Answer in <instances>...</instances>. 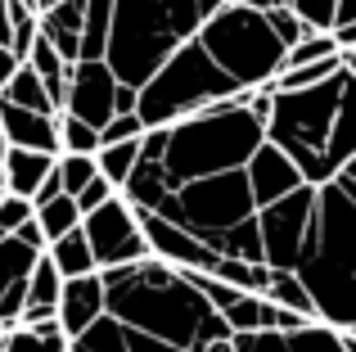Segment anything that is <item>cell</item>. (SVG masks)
<instances>
[{
    "mask_svg": "<svg viewBox=\"0 0 356 352\" xmlns=\"http://www.w3.org/2000/svg\"><path fill=\"white\" fill-rule=\"evenodd\" d=\"M54 172H59V181H63V194H72V199L99 176L95 154H59V159H54Z\"/></svg>",
    "mask_w": 356,
    "mask_h": 352,
    "instance_id": "83f0119b",
    "label": "cell"
},
{
    "mask_svg": "<svg viewBox=\"0 0 356 352\" xmlns=\"http://www.w3.org/2000/svg\"><path fill=\"white\" fill-rule=\"evenodd\" d=\"M298 14V23L307 32H334V18H339V0H284Z\"/></svg>",
    "mask_w": 356,
    "mask_h": 352,
    "instance_id": "4dcf8cb0",
    "label": "cell"
},
{
    "mask_svg": "<svg viewBox=\"0 0 356 352\" xmlns=\"http://www.w3.org/2000/svg\"><path fill=\"white\" fill-rule=\"evenodd\" d=\"M226 0H113L104 63L122 86L140 90L185 41L199 36Z\"/></svg>",
    "mask_w": 356,
    "mask_h": 352,
    "instance_id": "7a4b0ae2",
    "label": "cell"
},
{
    "mask_svg": "<svg viewBox=\"0 0 356 352\" xmlns=\"http://www.w3.org/2000/svg\"><path fill=\"white\" fill-rule=\"evenodd\" d=\"M208 275L235 285L239 294H266V285H270V266L266 262H243V257H217V266Z\"/></svg>",
    "mask_w": 356,
    "mask_h": 352,
    "instance_id": "cb8c5ba5",
    "label": "cell"
},
{
    "mask_svg": "<svg viewBox=\"0 0 356 352\" xmlns=\"http://www.w3.org/2000/svg\"><path fill=\"white\" fill-rule=\"evenodd\" d=\"M59 154H99V131L72 113H59Z\"/></svg>",
    "mask_w": 356,
    "mask_h": 352,
    "instance_id": "f546056e",
    "label": "cell"
},
{
    "mask_svg": "<svg viewBox=\"0 0 356 352\" xmlns=\"http://www.w3.org/2000/svg\"><path fill=\"white\" fill-rule=\"evenodd\" d=\"M339 50V41H334V32H307L298 45H289L284 50V68H302V63H321V59H334Z\"/></svg>",
    "mask_w": 356,
    "mask_h": 352,
    "instance_id": "f1b7e54d",
    "label": "cell"
},
{
    "mask_svg": "<svg viewBox=\"0 0 356 352\" xmlns=\"http://www.w3.org/2000/svg\"><path fill=\"white\" fill-rule=\"evenodd\" d=\"M298 185H307L302 172H298V163L289 159L280 145L261 141L257 154L248 159V190H252V203H257V208H266V203H275V199H284V194H293Z\"/></svg>",
    "mask_w": 356,
    "mask_h": 352,
    "instance_id": "4fadbf2b",
    "label": "cell"
},
{
    "mask_svg": "<svg viewBox=\"0 0 356 352\" xmlns=\"http://www.w3.org/2000/svg\"><path fill=\"white\" fill-rule=\"evenodd\" d=\"M81 230H86V244L95 253L99 271H113V266H131L140 257H149V239L140 230V217L122 194H113L108 203H99L95 212L81 217Z\"/></svg>",
    "mask_w": 356,
    "mask_h": 352,
    "instance_id": "9c48e42d",
    "label": "cell"
},
{
    "mask_svg": "<svg viewBox=\"0 0 356 352\" xmlns=\"http://www.w3.org/2000/svg\"><path fill=\"white\" fill-rule=\"evenodd\" d=\"M36 5H41V9H50V5H54V0H36Z\"/></svg>",
    "mask_w": 356,
    "mask_h": 352,
    "instance_id": "b9f144b4",
    "label": "cell"
},
{
    "mask_svg": "<svg viewBox=\"0 0 356 352\" xmlns=\"http://www.w3.org/2000/svg\"><path fill=\"white\" fill-rule=\"evenodd\" d=\"M54 159H59V154H41V150H14V145H5V159H0V176H5V194H18V199H36L41 181L54 172Z\"/></svg>",
    "mask_w": 356,
    "mask_h": 352,
    "instance_id": "ac0fdd59",
    "label": "cell"
},
{
    "mask_svg": "<svg viewBox=\"0 0 356 352\" xmlns=\"http://www.w3.org/2000/svg\"><path fill=\"white\" fill-rule=\"evenodd\" d=\"M0 136L14 150H41L59 154V113H36L14 99H0Z\"/></svg>",
    "mask_w": 356,
    "mask_h": 352,
    "instance_id": "9a60e30c",
    "label": "cell"
},
{
    "mask_svg": "<svg viewBox=\"0 0 356 352\" xmlns=\"http://www.w3.org/2000/svg\"><path fill=\"white\" fill-rule=\"evenodd\" d=\"M343 81H348V68H339L330 81L307 90H270L275 104H270V118H266V141L280 145L298 163L307 185L334 181L330 163H325V145H330V127H334V113H339Z\"/></svg>",
    "mask_w": 356,
    "mask_h": 352,
    "instance_id": "277c9868",
    "label": "cell"
},
{
    "mask_svg": "<svg viewBox=\"0 0 356 352\" xmlns=\"http://www.w3.org/2000/svg\"><path fill=\"white\" fill-rule=\"evenodd\" d=\"M334 41H339V50H356V23L334 27Z\"/></svg>",
    "mask_w": 356,
    "mask_h": 352,
    "instance_id": "d590c367",
    "label": "cell"
},
{
    "mask_svg": "<svg viewBox=\"0 0 356 352\" xmlns=\"http://www.w3.org/2000/svg\"><path fill=\"white\" fill-rule=\"evenodd\" d=\"M266 18H270V32L284 41V50H289V45H298V41L307 36V27L298 23V14H293L289 5H270V9H266Z\"/></svg>",
    "mask_w": 356,
    "mask_h": 352,
    "instance_id": "1f68e13d",
    "label": "cell"
},
{
    "mask_svg": "<svg viewBox=\"0 0 356 352\" xmlns=\"http://www.w3.org/2000/svg\"><path fill=\"white\" fill-rule=\"evenodd\" d=\"M45 248H32L27 239L5 235L0 239V330L18 326L27 303V280H32V266Z\"/></svg>",
    "mask_w": 356,
    "mask_h": 352,
    "instance_id": "7c38bea8",
    "label": "cell"
},
{
    "mask_svg": "<svg viewBox=\"0 0 356 352\" xmlns=\"http://www.w3.org/2000/svg\"><path fill=\"white\" fill-rule=\"evenodd\" d=\"M45 257L54 262V271L63 275V280H77V275H95L99 266H95V253H90V244H86V230H68V235H59V239H50L45 244Z\"/></svg>",
    "mask_w": 356,
    "mask_h": 352,
    "instance_id": "44dd1931",
    "label": "cell"
},
{
    "mask_svg": "<svg viewBox=\"0 0 356 352\" xmlns=\"http://www.w3.org/2000/svg\"><path fill=\"white\" fill-rule=\"evenodd\" d=\"M343 68H348L352 77H356V50H343Z\"/></svg>",
    "mask_w": 356,
    "mask_h": 352,
    "instance_id": "ab89813d",
    "label": "cell"
},
{
    "mask_svg": "<svg viewBox=\"0 0 356 352\" xmlns=\"http://www.w3.org/2000/svg\"><path fill=\"white\" fill-rule=\"evenodd\" d=\"M239 90L243 86H235V81L217 68V59H212L199 45V36H194L181 50H172V59L136 90V113H140V122H145V131H154V127H172V122H181V118L208 109L212 99H230V95H239Z\"/></svg>",
    "mask_w": 356,
    "mask_h": 352,
    "instance_id": "5b68a950",
    "label": "cell"
},
{
    "mask_svg": "<svg viewBox=\"0 0 356 352\" xmlns=\"http://www.w3.org/2000/svg\"><path fill=\"white\" fill-rule=\"evenodd\" d=\"M221 317H226L230 335H257V330L275 326V303H270L266 294H239Z\"/></svg>",
    "mask_w": 356,
    "mask_h": 352,
    "instance_id": "7402d4cb",
    "label": "cell"
},
{
    "mask_svg": "<svg viewBox=\"0 0 356 352\" xmlns=\"http://www.w3.org/2000/svg\"><path fill=\"white\" fill-rule=\"evenodd\" d=\"M266 298L275 303V307H289V312H298V317H312V321H321V317H316V303H312V294H307V285L298 280V271H270Z\"/></svg>",
    "mask_w": 356,
    "mask_h": 352,
    "instance_id": "d4e9b609",
    "label": "cell"
},
{
    "mask_svg": "<svg viewBox=\"0 0 356 352\" xmlns=\"http://www.w3.org/2000/svg\"><path fill=\"white\" fill-rule=\"evenodd\" d=\"M298 280L316 303V317L334 330H356V203L339 181L321 185L316 217L298 257Z\"/></svg>",
    "mask_w": 356,
    "mask_h": 352,
    "instance_id": "3957f363",
    "label": "cell"
},
{
    "mask_svg": "<svg viewBox=\"0 0 356 352\" xmlns=\"http://www.w3.org/2000/svg\"><path fill=\"white\" fill-rule=\"evenodd\" d=\"M0 159H5V136H0Z\"/></svg>",
    "mask_w": 356,
    "mask_h": 352,
    "instance_id": "7bdbcfd3",
    "label": "cell"
},
{
    "mask_svg": "<svg viewBox=\"0 0 356 352\" xmlns=\"http://www.w3.org/2000/svg\"><path fill=\"white\" fill-rule=\"evenodd\" d=\"M23 63L45 81L50 99L59 104V113H63V95H68V72H72V63L63 59V54L50 45V36H41V32H36V41H32V50H27V59H23Z\"/></svg>",
    "mask_w": 356,
    "mask_h": 352,
    "instance_id": "ffe728a7",
    "label": "cell"
},
{
    "mask_svg": "<svg viewBox=\"0 0 356 352\" xmlns=\"http://www.w3.org/2000/svg\"><path fill=\"white\" fill-rule=\"evenodd\" d=\"M118 90H122V81L113 77V68H108L104 59H77L72 72H68L63 113L81 118V122H90L99 131V127L118 113Z\"/></svg>",
    "mask_w": 356,
    "mask_h": 352,
    "instance_id": "30bf717a",
    "label": "cell"
},
{
    "mask_svg": "<svg viewBox=\"0 0 356 352\" xmlns=\"http://www.w3.org/2000/svg\"><path fill=\"white\" fill-rule=\"evenodd\" d=\"M154 212L167 217L172 226L190 230L194 239H203V244L221 257L230 230H239L243 221L257 217V203H252V190H248V168L199 176V181H190V185H176Z\"/></svg>",
    "mask_w": 356,
    "mask_h": 352,
    "instance_id": "52a82bcc",
    "label": "cell"
},
{
    "mask_svg": "<svg viewBox=\"0 0 356 352\" xmlns=\"http://www.w3.org/2000/svg\"><path fill=\"white\" fill-rule=\"evenodd\" d=\"M81 32H86V0H54L50 9H41V36H50V45L68 63L81 59Z\"/></svg>",
    "mask_w": 356,
    "mask_h": 352,
    "instance_id": "e0dca14e",
    "label": "cell"
},
{
    "mask_svg": "<svg viewBox=\"0 0 356 352\" xmlns=\"http://www.w3.org/2000/svg\"><path fill=\"white\" fill-rule=\"evenodd\" d=\"M199 45L217 59V68L243 90L270 86V81L280 77V68H284V41L270 32L266 9L221 5L217 14L199 27Z\"/></svg>",
    "mask_w": 356,
    "mask_h": 352,
    "instance_id": "8992f818",
    "label": "cell"
},
{
    "mask_svg": "<svg viewBox=\"0 0 356 352\" xmlns=\"http://www.w3.org/2000/svg\"><path fill=\"white\" fill-rule=\"evenodd\" d=\"M235 352H348L343 330L312 321L302 330H257V335H235Z\"/></svg>",
    "mask_w": 356,
    "mask_h": 352,
    "instance_id": "5bb4252c",
    "label": "cell"
},
{
    "mask_svg": "<svg viewBox=\"0 0 356 352\" xmlns=\"http://www.w3.org/2000/svg\"><path fill=\"white\" fill-rule=\"evenodd\" d=\"M36 221H41V235L45 244L59 235H68V230L81 226V212H77V199L72 194H54L50 203H36Z\"/></svg>",
    "mask_w": 356,
    "mask_h": 352,
    "instance_id": "484cf974",
    "label": "cell"
},
{
    "mask_svg": "<svg viewBox=\"0 0 356 352\" xmlns=\"http://www.w3.org/2000/svg\"><path fill=\"white\" fill-rule=\"evenodd\" d=\"M343 23H356V0H339V18H334V27Z\"/></svg>",
    "mask_w": 356,
    "mask_h": 352,
    "instance_id": "8d00e7d4",
    "label": "cell"
},
{
    "mask_svg": "<svg viewBox=\"0 0 356 352\" xmlns=\"http://www.w3.org/2000/svg\"><path fill=\"white\" fill-rule=\"evenodd\" d=\"M136 217H140V230H145L154 257L181 266V271H212V266H217V253H212L203 239H194L190 230L172 226V221L158 217V212H136Z\"/></svg>",
    "mask_w": 356,
    "mask_h": 352,
    "instance_id": "8fae6325",
    "label": "cell"
},
{
    "mask_svg": "<svg viewBox=\"0 0 356 352\" xmlns=\"http://www.w3.org/2000/svg\"><path fill=\"white\" fill-rule=\"evenodd\" d=\"M104 317V280L95 275H77V280H63V294H59V326L68 339L86 335L95 321Z\"/></svg>",
    "mask_w": 356,
    "mask_h": 352,
    "instance_id": "2e32d148",
    "label": "cell"
},
{
    "mask_svg": "<svg viewBox=\"0 0 356 352\" xmlns=\"http://www.w3.org/2000/svg\"><path fill=\"white\" fill-rule=\"evenodd\" d=\"M0 99H14V104H23V109H36V113H59V104L50 99L45 81L36 77V72L27 68V63H18V68H14V77L5 81Z\"/></svg>",
    "mask_w": 356,
    "mask_h": 352,
    "instance_id": "603a6c76",
    "label": "cell"
},
{
    "mask_svg": "<svg viewBox=\"0 0 356 352\" xmlns=\"http://www.w3.org/2000/svg\"><path fill=\"white\" fill-rule=\"evenodd\" d=\"M321 185H298L293 194L257 208V230H261V257L270 271H298V257L307 244V226L316 217Z\"/></svg>",
    "mask_w": 356,
    "mask_h": 352,
    "instance_id": "ba28073f",
    "label": "cell"
},
{
    "mask_svg": "<svg viewBox=\"0 0 356 352\" xmlns=\"http://www.w3.org/2000/svg\"><path fill=\"white\" fill-rule=\"evenodd\" d=\"M343 172H348V176H352V181H356V159H348V168H343Z\"/></svg>",
    "mask_w": 356,
    "mask_h": 352,
    "instance_id": "60d3db41",
    "label": "cell"
},
{
    "mask_svg": "<svg viewBox=\"0 0 356 352\" xmlns=\"http://www.w3.org/2000/svg\"><path fill=\"white\" fill-rule=\"evenodd\" d=\"M99 280H104V312L140 335H154L185 352H199L203 344L230 335L226 317L212 312L190 275L154 253L131 266L99 271Z\"/></svg>",
    "mask_w": 356,
    "mask_h": 352,
    "instance_id": "6da1fadb",
    "label": "cell"
},
{
    "mask_svg": "<svg viewBox=\"0 0 356 352\" xmlns=\"http://www.w3.org/2000/svg\"><path fill=\"white\" fill-rule=\"evenodd\" d=\"M140 141H145V136H136V141H118V145H99L95 168H99V176H108V181H113V190H122V181L131 176V168H136Z\"/></svg>",
    "mask_w": 356,
    "mask_h": 352,
    "instance_id": "4316f807",
    "label": "cell"
},
{
    "mask_svg": "<svg viewBox=\"0 0 356 352\" xmlns=\"http://www.w3.org/2000/svg\"><path fill=\"white\" fill-rule=\"evenodd\" d=\"M32 199H18V194H0V230L5 235H14L18 226H23L27 217H32Z\"/></svg>",
    "mask_w": 356,
    "mask_h": 352,
    "instance_id": "836d02e7",
    "label": "cell"
},
{
    "mask_svg": "<svg viewBox=\"0 0 356 352\" xmlns=\"http://www.w3.org/2000/svg\"><path fill=\"white\" fill-rule=\"evenodd\" d=\"M348 159H356V77H352V72H348V81H343L339 113H334L330 145H325V163H330L334 176L348 168Z\"/></svg>",
    "mask_w": 356,
    "mask_h": 352,
    "instance_id": "d6986e66",
    "label": "cell"
},
{
    "mask_svg": "<svg viewBox=\"0 0 356 352\" xmlns=\"http://www.w3.org/2000/svg\"><path fill=\"white\" fill-rule=\"evenodd\" d=\"M136 136H145V122H140V113H113L104 127H99V145L136 141Z\"/></svg>",
    "mask_w": 356,
    "mask_h": 352,
    "instance_id": "d6a6232c",
    "label": "cell"
},
{
    "mask_svg": "<svg viewBox=\"0 0 356 352\" xmlns=\"http://www.w3.org/2000/svg\"><path fill=\"white\" fill-rule=\"evenodd\" d=\"M226 5H248V9H270V5H284V0H226Z\"/></svg>",
    "mask_w": 356,
    "mask_h": 352,
    "instance_id": "f35d334b",
    "label": "cell"
},
{
    "mask_svg": "<svg viewBox=\"0 0 356 352\" xmlns=\"http://www.w3.org/2000/svg\"><path fill=\"white\" fill-rule=\"evenodd\" d=\"M113 181H108V176H95V181H90L86 185V190H81L77 194V212H81V217H86V212H95L99 208V203H108V199H113Z\"/></svg>",
    "mask_w": 356,
    "mask_h": 352,
    "instance_id": "e575fe53",
    "label": "cell"
},
{
    "mask_svg": "<svg viewBox=\"0 0 356 352\" xmlns=\"http://www.w3.org/2000/svg\"><path fill=\"white\" fill-rule=\"evenodd\" d=\"M0 194H5V176H0Z\"/></svg>",
    "mask_w": 356,
    "mask_h": 352,
    "instance_id": "ee69618b",
    "label": "cell"
},
{
    "mask_svg": "<svg viewBox=\"0 0 356 352\" xmlns=\"http://www.w3.org/2000/svg\"><path fill=\"white\" fill-rule=\"evenodd\" d=\"M199 352H235V335H226V339H212V344H203Z\"/></svg>",
    "mask_w": 356,
    "mask_h": 352,
    "instance_id": "74e56055",
    "label": "cell"
}]
</instances>
